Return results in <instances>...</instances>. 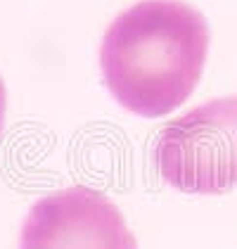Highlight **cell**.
<instances>
[{
  "mask_svg": "<svg viewBox=\"0 0 237 249\" xmlns=\"http://www.w3.org/2000/svg\"><path fill=\"white\" fill-rule=\"evenodd\" d=\"M209 24L183 0H140L109 24L100 64L109 93L140 116H164L199 83Z\"/></svg>",
  "mask_w": 237,
  "mask_h": 249,
  "instance_id": "6da1fadb",
  "label": "cell"
},
{
  "mask_svg": "<svg viewBox=\"0 0 237 249\" xmlns=\"http://www.w3.org/2000/svg\"><path fill=\"white\" fill-rule=\"evenodd\" d=\"M154 169L180 192L237 188V97H220L173 119L154 142Z\"/></svg>",
  "mask_w": 237,
  "mask_h": 249,
  "instance_id": "7a4b0ae2",
  "label": "cell"
},
{
  "mask_svg": "<svg viewBox=\"0 0 237 249\" xmlns=\"http://www.w3.org/2000/svg\"><path fill=\"white\" fill-rule=\"evenodd\" d=\"M19 245L21 249H138L117 204L81 185L38 199L21 226Z\"/></svg>",
  "mask_w": 237,
  "mask_h": 249,
  "instance_id": "3957f363",
  "label": "cell"
},
{
  "mask_svg": "<svg viewBox=\"0 0 237 249\" xmlns=\"http://www.w3.org/2000/svg\"><path fill=\"white\" fill-rule=\"evenodd\" d=\"M5 107H7V95H5V86H2V78H0V133H2V126H5Z\"/></svg>",
  "mask_w": 237,
  "mask_h": 249,
  "instance_id": "277c9868",
  "label": "cell"
}]
</instances>
